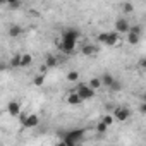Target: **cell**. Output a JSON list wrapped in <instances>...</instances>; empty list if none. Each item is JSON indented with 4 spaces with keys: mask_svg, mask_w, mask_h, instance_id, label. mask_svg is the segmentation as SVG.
<instances>
[{
    "mask_svg": "<svg viewBox=\"0 0 146 146\" xmlns=\"http://www.w3.org/2000/svg\"><path fill=\"white\" fill-rule=\"evenodd\" d=\"M102 78V81H103V86L105 88H110L112 84H113V81H115V78L112 76V74H108V72H107V74H103V76H100Z\"/></svg>",
    "mask_w": 146,
    "mask_h": 146,
    "instance_id": "5bb4252c",
    "label": "cell"
},
{
    "mask_svg": "<svg viewBox=\"0 0 146 146\" xmlns=\"http://www.w3.org/2000/svg\"><path fill=\"white\" fill-rule=\"evenodd\" d=\"M45 65H46L48 69L57 67V65H58V58H57L55 55H48V57H46V60H45Z\"/></svg>",
    "mask_w": 146,
    "mask_h": 146,
    "instance_id": "e0dca14e",
    "label": "cell"
},
{
    "mask_svg": "<svg viewBox=\"0 0 146 146\" xmlns=\"http://www.w3.org/2000/svg\"><path fill=\"white\" fill-rule=\"evenodd\" d=\"M83 129H74V131H70L67 136H65V139H64V144H69V146H74L81 137H83Z\"/></svg>",
    "mask_w": 146,
    "mask_h": 146,
    "instance_id": "5b68a950",
    "label": "cell"
},
{
    "mask_svg": "<svg viewBox=\"0 0 146 146\" xmlns=\"http://www.w3.org/2000/svg\"><path fill=\"white\" fill-rule=\"evenodd\" d=\"M11 65L12 67H21V55H14L11 58Z\"/></svg>",
    "mask_w": 146,
    "mask_h": 146,
    "instance_id": "603a6c76",
    "label": "cell"
},
{
    "mask_svg": "<svg viewBox=\"0 0 146 146\" xmlns=\"http://www.w3.org/2000/svg\"><path fill=\"white\" fill-rule=\"evenodd\" d=\"M120 40V33L119 31H110V33H100L98 35V41L107 45V46H115Z\"/></svg>",
    "mask_w": 146,
    "mask_h": 146,
    "instance_id": "6da1fadb",
    "label": "cell"
},
{
    "mask_svg": "<svg viewBox=\"0 0 146 146\" xmlns=\"http://www.w3.org/2000/svg\"><path fill=\"white\" fill-rule=\"evenodd\" d=\"M125 40H127V43L129 45H137L139 43V40H141V35H136V33H127L125 35Z\"/></svg>",
    "mask_w": 146,
    "mask_h": 146,
    "instance_id": "7c38bea8",
    "label": "cell"
},
{
    "mask_svg": "<svg viewBox=\"0 0 146 146\" xmlns=\"http://www.w3.org/2000/svg\"><path fill=\"white\" fill-rule=\"evenodd\" d=\"M60 48H62V52H64V53H74V52H76V40H70V38L62 36Z\"/></svg>",
    "mask_w": 146,
    "mask_h": 146,
    "instance_id": "8992f818",
    "label": "cell"
},
{
    "mask_svg": "<svg viewBox=\"0 0 146 146\" xmlns=\"http://www.w3.org/2000/svg\"><path fill=\"white\" fill-rule=\"evenodd\" d=\"M100 120H103L107 125H112V124L115 122V117H113V113H105V115H102Z\"/></svg>",
    "mask_w": 146,
    "mask_h": 146,
    "instance_id": "ffe728a7",
    "label": "cell"
},
{
    "mask_svg": "<svg viewBox=\"0 0 146 146\" xmlns=\"http://www.w3.org/2000/svg\"><path fill=\"white\" fill-rule=\"evenodd\" d=\"M115 31H119L120 35H127L131 31V23L125 17H120L115 21Z\"/></svg>",
    "mask_w": 146,
    "mask_h": 146,
    "instance_id": "52a82bcc",
    "label": "cell"
},
{
    "mask_svg": "<svg viewBox=\"0 0 146 146\" xmlns=\"http://www.w3.org/2000/svg\"><path fill=\"white\" fill-rule=\"evenodd\" d=\"M120 88H122V84H120L119 81H113V84H112L108 90H110V91H120Z\"/></svg>",
    "mask_w": 146,
    "mask_h": 146,
    "instance_id": "cb8c5ba5",
    "label": "cell"
},
{
    "mask_svg": "<svg viewBox=\"0 0 146 146\" xmlns=\"http://www.w3.org/2000/svg\"><path fill=\"white\" fill-rule=\"evenodd\" d=\"M62 36H65V38H70V40H76V41H78L81 35H79V31H78V29H72V28H69V29H65V31H64V35H62Z\"/></svg>",
    "mask_w": 146,
    "mask_h": 146,
    "instance_id": "8fae6325",
    "label": "cell"
},
{
    "mask_svg": "<svg viewBox=\"0 0 146 146\" xmlns=\"http://www.w3.org/2000/svg\"><path fill=\"white\" fill-rule=\"evenodd\" d=\"M139 112H141V113H146V102H144V103L139 107Z\"/></svg>",
    "mask_w": 146,
    "mask_h": 146,
    "instance_id": "4316f807",
    "label": "cell"
},
{
    "mask_svg": "<svg viewBox=\"0 0 146 146\" xmlns=\"http://www.w3.org/2000/svg\"><path fill=\"white\" fill-rule=\"evenodd\" d=\"M81 53L86 55V57H93V55L98 53V46H96V45H90V43H88V45H83Z\"/></svg>",
    "mask_w": 146,
    "mask_h": 146,
    "instance_id": "30bf717a",
    "label": "cell"
},
{
    "mask_svg": "<svg viewBox=\"0 0 146 146\" xmlns=\"http://www.w3.org/2000/svg\"><path fill=\"white\" fill-rule=\"evenodd\" d=\"M131 33H136V35H141V33H143V28H141L139 24H136V26H131Z\"/></svg>",
    "mask_w": 146,
    "mask_h": 146,
    "instance_id": "d4e9b609",
    "label": "cell"
},
{
    "mask_svg": "<svg viewBox=\"0 0 146 146\" xmlns=\"http://www.w3.org/2000/svg\"><path fill=\"white\" fill-rule=\"evenodd\" d=\"M0 4H2V5H4V4H7V0H0Z\"/></svg>",
    "mask_w": 146,
    "mask_h": 146,
    "instance_id": "f1b7e54d",
    "label": "cell"
},
{
    "mask_svg": "<svg viewBox=\"0 0 146 146\" xmlns=\"http://www.w3.org/2000/svg\"><path fill=\"white\" fill-rule=\"evenodd\" d=\"M105 108H107L108 112H113V108H115V107H113V103H107V105H105Z\"/></svg>",
    "mask_w": 146,
    "mask_h": 146,
    "instance_id": "484cf974",
    "label": "cell"
},
{
    "mask_svg": "<svg viewBox=\"0 0 146 146\" xmlns=\"http://www.w3.org/2000/svg\"><path fill=\"white\" fill-rule=\"evenodd\" d=\"M23 35V28L21 26H11V29H9V36H12V38H19Z\"/></svg>",
    "mask_w": 146,
    "mask_h": 146,
    "instance_id": "ac0fdd59",
    "label": "cell"
},
{
    "mask_svg": "<svg viewBox=\"0 0 146 146\" xmlns=\"http://www.w3.org/2000/svg\"><path fill=\"white\" fill-rule=\"evenodd\" d=\"M139 65H141V67H143V69H146V57H144V58H141V60H139Z\"/></svg>",
    "mask_w": 146,
    "mask_h": 146,
    "instance_id": "83f0119b",
    "label": "cell"
},
{
    "mask_svg": "<svg viewBox=\"0 0 146 146\" xmlns=\"http://www.w3.org/2000/svg\"><path fill=\"white\" fill-rule=\"evenodd\" d=\"M108 127H110V125H107L103 120H100V122L96 124V127H95V129H96V132H98V134H105V132L108 131Z\"/></svg>",
    "mask_w": 146,
    "mask_h": 146,
    "instance_id": "d6986e66",
    "label": "cell"
},
{
    "mask_svg": "<svg viewBox=\"0 0 146 146\" xmlns=\"http://www.w3.org/2000/svg\"><path fill=\"white\" fill-rule=\"evenodd\" d=\"M76 91L79 93V96L83 98V100H91L93 96H95V90L90 86V84H86V83H79L78 86H76Z\"/></svg>",
    "mask_w": 146,
    "mask_h": 146,
    "instance_id": "7a4b0ae2",
    "label": "cell"
},
{
    "mask_svg": "<svg viewBox=\"0 0 146 146\" xmlns=\"http://www.w3.org/2000/svg\"><path fill=\"white\" fill-rule=\"evenodd\" d=\"M43 83H45V74L41 72V74H38L35 79H33V84L35 86H43Z\"/></svg>",
    "mask_w": 146,
    "mask_h": 146,
    "instance_id": "7402d4cb",
    "label": "cell"
},
{
    "mask_svg": "<svg viewBox=\"0 0 146 146\" xmlns=\"http://www.w3.org/2000/svg\"><path fill=\"white\" fill-rule=\"evenodd\" d=\"M79 72L78 70H69L67 72V76H65V79L69 81V83H76V81H79Z\"/></svg>",
    "mask_w": 146,
    "mask_h": 146,
    "instance_id": "2e32d148",
    "label": "cell"
},
{
    "mask_svg": "<svg viewBox=\"0 0 146 146\" xmlns=\"http://www.w3.org/2000/svg\"><path fill=\"white\" fill-rule=\"evenodd\" d=\"M112 113H113L115 120H119V122H124V120L131 119V110H129L127 107H124V105H120V107H115Z\"/></svg>",
    "mask_w": 146,
    "mask_h": 146,
    "instance_id": "277c9868",
    "label": "cell"
},
{
    "mask_svg": "<svg viewBox=\"0 0 146 146\" xmlns=\"http://www.w3.org/2000/svg\"><path fill=\"white\" fill-rule=\"evenodd\" d=\"M7 112L12 115V117H21V103L19 102H11L7 105Z\"/></svg>",
    "mask_w": 146,
    "mask_h": 146,
    "instance_id": "9c48e42d",
    "label": "cell"
},
{
    "mask_svg": "<svg viewBox=\"0 0 146 146\" xmlns=\"http://www.w3.org/2000/svg\"><path fill=\"white\" fill-rule=\"evenodd\" d=\"M84 100L79 96V93L76 91V90H72V91H69V95H67V103L69 105H81Z\"/></svg>",
    "mask_w": 146,
    "mask_h": 146,
    "instance_id": "ba28073f",
    "label": "cell"
},
{
    "mask_svg": "<svg viewBox=\"0 0 146 146\" xmlns=\"http://www.w3.org/2000/svg\"><path fill=\"white\" fill-rule=\"evenodd\" d=\"M122 12H124V14H132V12H134V5H132L131 2H124V4H122Z\"/></svg>",
    "mask_w": 146,
    "mask_h": 146,
    "instance_id": "44dd1931",
    "label": "cell"
},
{
    "mask_svg": "<svg viewBox=\"0 0 146 146\" xmlns=\"http://www.w3.org/2000/svg\"><path fill=\"white\" fill-rule=\"evenodd\" d=\"M21 124L26 129H33V127H36L40 124V119H38L36 113H24V115L21 113Z\"/></svg>",
    "mask_w": 146,
    "mask_h": 146,
    "instance_id": "3957f363",
    "label": "cell"
},
{
    "mask_svg": "<svg viewBox=\"0 0 146 146\" xmlns=\"http://www.w3.org/2000/svg\"><path fill=\"white\" fill-rule=\"evenodd\" d=\"M88 84H90V86H91V88H93L95 91H98V90H100V88L103 86V81H102V78H91Z\"/></svg>",
    "mask_w": 146,
    "mask_h": 146,
    "instance_id": "9a60e30c",
    "label": "cell"
},
{
    "mask_svg": "<svg viewBox=\"0 0 146 146\" xmlns=\"http://www.w3.org/2000/svg\"><path fill=\"white\" fill-rule=\"evenodd\" d=\"M143 98H144V102H146V91H144V95H143Z\"/></svg>",
    "mask_w": 146,
    "mask_h": 146,
    "instance_id": "f546056e",
    "label": "cell"
},
{
    "mask_svg": "<svg viewBox=\"0 0 146 146\" xmlns=\"http://www.w3.org/2000/svg\"><path fill=\"white\" fill-rule=\"evenodd\" d=\"M33 64V55L31 53H21V67H29Z\"/></svg>",
    "mask_w": 146,
    "mask_h": 146,
    "instance_id": "4fadbf2b",
    "label": "cell"
}]
</instances>
